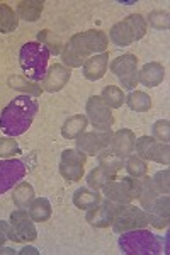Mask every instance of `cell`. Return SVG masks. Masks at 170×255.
<instances>
[{"label": "cell", "mask_w": 170, "mask_h": 255, "mask_svg": "<svg viewBox=\"0 0 170 255\" xmlns=\"http://www.w3.org/2000/svg\"><path fill=\"white\" fill-rule=\"evenodd\" d=\"M148 225L150 223L145 209H140L133 204H116L113 225H111L116 233L121 235L124 232H131L136 228H147Z\"/></svg>", "instance_id": "8992f818"}, {"label": "cell", "mask_w": 170, "mask_h": 255, "mask_svg": "<svg viewBox=\"0 0 170 255\" xmlns=\"http://www.w3.org/2000/svg\"><path fill=\"white\" fill-rule=\"evenodd\" d=\"M101 99L109 106L111 109H118L124 104L126 96H124L123 90L119 87H116V85H107V87H104V90H102Z\"/></svg>", "instance_id": "4dcf8cb0"}, {"label": "cell", "mask_w": 170, "mask_h": 255, "mask_svg": "<svg viewBox=\"0 0 170 255\" xmlns=\"http://www.w3.org/2000/svg\"><path fill=\"white\" fill-rule=\"evenodd\" d=\"M147 34V20L140 14H131L121 22H116L109 31V38L116 46H130L135 41H140Z\"/></svg>", "instance_id": "5b68a950"}, {"label": "cell", "mask_w": 170, "mask_h": 255, "mask_svg": "<svg viewBox=\"0 0 170 255\" xmlns=\"http://www.w3.org/2000/svg\"><path fill=\"white\" fill-rule=\"evenodd\" d=\"M142 179L143 180H140V182H142V189H140L138 199H140V204H142V208L145 209V211H147V209L153 204V201L159 197V192H157V189L153 187L152 177L145 175V177H142Z\"/></svg>", "instance_id": "f546056e"}, {"label": "cell", "mask_w": 170, "mask_h": 255, "mask_svg": "<svg viewBox=\"0 0 170 255\" xmlns=\"http://www.w3.org/2000/svg\"><path fill=\"white\" fill-rule=\"evenodd\" d=\"M89 125V119L85 114H75L68 118L61 126V136L65 139H77L82 133H85V128Z\"/></svg>", "instance_id": "44dd1931"}, {"label": "cell", "mask_w": 170, "mask_h": 255, "mask_svg": "<svg viewBox=\"0 0 170 255\" xmlns=\"http://www.w3.org/2000/svg\"><path fill=\"white\" fill-rule=\"evenodd\" d=\"M7 240H12V242H15V244H22L19 235L15 233L14 226L10 223H7V221H0V247L5 244Z\"/></svg>", "instance_id": "f35d334b"}, {"label": "cell", "mask_w": 170, "mask_h": 255, "mask_svg": "<svg viewBox=\"0 0 170 255\" xmlns=\"http://www.w3.org/2000/svg\"><path fill=\"white\" fill-rule=\"evenodd\" d=\"M44 9L43 0H22L17 3V15L27 22H36Z\"/></svg>", "instance_id": "603a6c76"}, {"label": "cell", "mask_w": 170, "mask_h": 255, "mask_svg": "<svg viewBox=\"0 0 170 255\" xmlns=\"http://www.w3.org/2000/svg\"><path fill=\"white\" fill-rule=\"evenodd\" d=\"M107 65H109V55L101 53V55H94L87 58L82 65V72L87 80H101L107 72Z\"/></svg>", "instance_id": "d6986e66"}, {"label": "cell", "mask_w": 170, "mask_h": 255, "mask_svg": "<svg viewBox=\"0 0 170 255\" xmlns=\"http://www.w3.org/2000/svg\"><path fill=\"white\" fill-rule=\"evenodd\" d=\"M0 254H10V255H14V250L9 249V247H0Z\"/></svg>", "instance_id": "60d3db41"}, {"label": "cell", "mask_w": 170, "mask_h": 255, "mask_svg": "<svg viewBox=\"0 0 170 255\" xmlns=\"http://www.w3.org/2000/svg\"><path fill=\"white\" fill-rule=\"evenodd\" d=\"M135 150L140 158L153 160V162L169 165L170 162V146L169 143H160L153 136H142L136 139Z\"/></svg>", "instance_id": "8fae6325"}, {"label": "cell", "mask_w": 170, "mask_h": 255, "mask_svg": "<svg viewBox=\"0 0 170 255\" xmlns=\"http://www.w3.org/2000/svg\"><path fill=\"white\" fill-rule=\"evenodd\" d=\"M136 134L131 129H119L113 133V139H111L109 150L113 151L118 158L126 160L135 151Z\"/></svg>", "instance_id": "e0dca14e"}, {"label": "cell", "mask_w": 170, "mask_h": 255, "mask_svg": "<svg viewBox=\"0 0 170 255\" xmlns=\"http://www.w3.org/2000/svg\"><path fill=\"white\" fill-rule=\"evenodd\" d=\"M152 182H153V187L157 189L159 194H164V196H169L170 192V172L169 170H160L157 172L155 175L152 177Z\"/></svg>", "instance_id": "e575fe53"}, {"label": "cell", "mask_w": 170, "mask_h": 255, "mask_svg": "<svg viewBox=\"0 0 170 255\" xmlns=\"http://www.w3.org/2000/svg\"><path fill=\"white\" fill-rule=\"evenodd\" d=\"M10 225L14 226L15 233L19 235L20 242H34L38 238V230L34 226V221L31 220L26 209H15L10 215Z\"/></svg>", "instance_id": "5bb4252c"}, {"label": "cell", "mask_w": 170, "mask_h": 255, "mask_svg": "<svg viewBox=\"0 0 170 255\" xmlns=\"http://www.w3.org/2000/svg\"><path fill=\"white\" fill-rule=\"evenodd\" d=\"M153 138L160 143L170 141V123L169 119H160L153 125Z\"/></svg>", "instance_id": "8d00e7d4"}, {"label": "cell", "mask_w": 170, "mask_h": 255, "mask_svg": "<svg viewBox=\"0 0 170 255\" xmlns=\"http://www.w3.org/2000/svg\"><path fill=\"white\" fill-rule=\"evenodd\" d=\"M148 223L157 230L167 228L170 223V199L169 196H159L150 208L147 209Z\"/></svg>", "instance_id": "2e32d148"}, {"label": "cell", "mask_w": 170, "mask_h": 255, "mask_svg": "<svg viewBox=\"0 0 170 255\" xmlns=\"http://www.w3.org/2000/svg\"><path fill=\"white\" fill-rule=\"evenodd\" d=\"M70 77H72V72H70V68H66L65 65L61 63H55L53 67H49V70L46 72V75H44L43 79V90H46V92H60L61 89L65 87L66 84H68Z\"/></svg>", "instance_id": "ac0fdd59"}, {"label": "cell", "mask_w": 170, "mask_h": 255, "mask_svg": "<svg viewBox=\"0 0 170 255\" xmlns=\"http://www.w3.org/2000/svg\"><path fill=\"white\" fill-rule=\"evenodd\" d=\"M124 102L128 104V108L136 113H147L152 108V99L147 92L142 90H131L130 96L124 99Z\"/></svg>", "instance_id": "4316f807"}, {"label": "cell", "mask_w": 170, "mask_h": 255, "mask_svg": "<svg viewBox=\"0 0 170 255\" xmlns=\"http://www.w3.org/2000/svg\"><path fill=\"white\" fill-rule=\"evenodd\" d=\"M114 209H116V203H113V201L109 199L101 201L97 206L87 209L85 220L92 226H95V228H109L113 225Z\"/></svg>", "instance_id": "9a60e30c"}, {"label": "cell", "mask_w": 170, "mask_h": 255, "mask_svg": "<svg viewBox=\"0 0 170 255\" xmlns=\"http://www.w3.org/2000/svg\"><path fill=\"white\" fill-rule=\"evenodd\" d=\"M101 201H102L101 194L89 187H80L73 192V204H75L78 209H85L87 211V209L97 206Z\"/></svg>", "instance_id": "7402d4cb"}, {"label": "cell", "mask_w": 170, "mask_h": 255, "mask_svg": "<svg viewBox=\"0 0 170 255\" xmlns=\"http://www.w3.org/2000/svg\"><path fill=\"white\" fill-rule=\"evenodd\" d=\"M87 157L80 153L78 150H65L60 158V174L68 182H78L84 177V167H85Z\"/></svg>", "instance_id": "7c38bea8"}, {"label": "cell", "mask_w": 170, "mask_h": 255, "mask_svg": "<svg viewBox=\"0 0 170 255\" xmlns=\"http://www.w3.org/2000/svg\"><path fill=\"white\" fill-rule=\"evenodd\" d=\"M97 158H99V167H101L106 174H109L111 177H114L124 167V160L116 157L109 148L102 151V153H99Z\"/></svg>", "instance_id": "484cf974"}, {"label": "cell", "mask_w": 170, "mask_h": 255, "mask_svg": "<svg viewBox=\"0 0 170 255\" xmlns=\"http://www.w3.org/2000/svg\"><path fill=\"white\" fill-rule=\"evenodd\" d=\"M148 22L155 29H169L170 20H169V12L167 10H153L148 15Z\"/></svg>", "instance_id": "74e56055"}, {"label": "cell", "mask_w": 170, "mask_h": 255, "mask_svg": "<svg viewBox=\"0 0 170 255\" xmlns=\"http://www.w3.org/2000/svg\"><path fill=\"white\" fill-rule=\"evenodd\" d=\"M20 153V148L17 145V141H14L12 136L0 138V157L2 158H12L14 155Z\"/></svg>", "instance_id": "d590c367"}, {"label": "cell", "mask_w": 170, "mask_h": 255, "mask_svg": "<svg viewBox=\"0 0 170 255\" xmlns=\"http://www.w3.org/2000/svg\"><path fill=\"white\" fill-rule=\"evenodd\" d=\"M38 114V102L29 96H19L0 113V129L7 136H19L26 133Z\"/></svg>", "instance_id": "7a4b0ae2"}, {"label": "cell", "mask_w": 170, "mask_h": 255, "mask_svg": "<svg viewBox=\"0 0 170 255\" xmlns=\"http://www.w3.org/2000/svg\"><path fill=\"white\" fill-rule=\"evenodd\" d=\"M119 247L128 255H150L162 252V242L145 228H136L131 232L121 233Z\"/></svg>", "instance_id": "277c9868"}, {"label": "cell", "mask_w": 170, "mask_h": 255, "mask_svg": "<svg viewBox=\"0 0 170 255\" xmlns=\"http://www.w3.org/2000/svg\"><path fill=\"white\" fill-rule=\"evenodd\" d=\"M48 60H49L48 49L41 43H38V41H29V43H26L20 48L19 63L27 79L34 82L43 80L44 75H46Z\"/></svg>", "instance_id": "3957f363"}, {"label": "cell", "mask_w": 170, "mask_h": 255, "mask_svg": "<svg viewBox=\"0 0 170 255\" xmlns=\"http://www.w3.org/2000/svg\"><path fill=\"white\" fill-rule=\"evenodd\" d=\"M19 26L17 14L14 12L10 5L7 3H0V32L7 34V32H14Z\"/></svg>", "instance_id": "83f0119b"}, {"label": "cell", "mask_w": 170, "mask_h": 255, "mask_svg": "<svg viewBox=\"0 0 170 255\" xmlns=\"http://www.w3.org/2000/svg\"><path fill=\"white\" fill-rule=\"evenodd\" d=\"M12 201H14L17 209H27L32 201H34V187L29 182H17L14 186Z\"/></svg>", "instance_id": "cb8c5ba5"}, {"label": "cell", "mask_w": 170, "mask_h": 255, "mask_svg": "<svg viewBox=\"0 0 170 255\" xmlns=\"http://www.w3.org/2000/svg\"><path fill=\"white\" fill-rule=\"evenodd\" d=\"M138 73H140V82H142L143 85H147V87H157V85H160L165 79L164 65L157 63V61L147 63Z\"/></svg>", "instance_id": "ffe728a7"}, {"label": "cell", "mask_w": 170, "mask_h": 255, "mask_svg": "<svg viewBox=\"0 0 170 255\" xmlns=\"http://www.w3.org/2000/svg\"><path fill=\"white\" fill-rule=\"evenodd\" d=\"M113 179H114V177L106 174L101 167H95V168L90 170V174L87 175V186H89V189H92V191H101V189Z\"/></svg>", "instance_id": "d6a6232c"}, {"label": "cell", "mask_w": 170, "mask_h": 255, "mask_svg": "<svg viewBox=\"0 0 170 255\" xmlns=\"http://www.w3.org/2000/svg\"><path fill=\"white\" fill-rule=\"evenodd\" d=\"M27 172V167L24 165L22 160L9 158V160H0V196L3 192L10 191L17 182L24 179Z\"/></svg>", "instance_id": "4fadbf2b"}, {"label": "cell", "mask_w": 170, "mask_h": 255, "mask_svg": "<svg viewBox=\"0 0 170 255\" xmlns=\"http://www.w3.org/2000/svg\"><path fill=\"white\" fill-rule=\"evenodd\" d=\"M9 85L12 89L24 90V92H27V96H34V97H38L41 94V90H43L41 87H38L36 84H32V82H26L24 77H10Z\"/></svg>", "instance_id": "836d02e7"}, {"label": "cell", "mask_w": 170, "mask_h": 255, "mask_svg": "<svg viewBox=\"0 0 170 255\" xmlns=\"http://www.w3.org/2000/svg\"><path fill=\"white\" fill-rule=\"evenodd\" d=\"M140 189H142V182L135 177H123L119 180H109L104 187L106 199L113 201L116 204H131L135 199H138Z\"/></svg>", "instance_id": "52a82bcc"}, {"label": "cell", "mask_w": 170, "mask_h": 255, "mask_svg": "<svg viewBox=\"0 0 170 255\" xmlns=\"http://www.w3.org/2000/svg\"><path fill=\"white\" fill-rule=\"evenodd\" d=\"M85 114L90 125L97 131H109L114 125V116L111 113V108L102 101L101 96H92L87 101Z\"/></svg>", "instance_id": "9c48e42d"}, {"label": "cell", "mask_w": 170, "mask_h": 255, "mask_svg": "<svg viewBox=\"0 0 170 255\" xmlns=\"http://www.w3.org/2000/svg\"><path fill=\"white\" fill-rule=\"evenodd\" d=\"M113 139V131H89V133H82L77 138V150L84 153L85 157H97L107 150Z\"/></svg>", "instance_id": "30bf717a"}, {"label": "cell", "mask_w": 170, "mask_h": 255, "mask_svg": "<svg viewBox=\"0 0 170 255\" xmlns=\"http://www.w3.org/2000/svg\"><path fill=\"white\" fill-rule=\"evenodd\" d=\"M107 46H109V38L106 32L99 29L78 32V34L72 36L68 44L63 46L61 60L66 68H78L84 65L87 58H90V55L106 53Z\"/></svg>", "instance_id": "6da1fadb"}, {"label": "cell", "mask_w": 170, "mask_h": 255, "mask_svg": "<svg viewBox=\"0 0 170 255\" xmlns=\"http://www.w3.org/2000/svg\"><path fill=\"white\" fill-rule=\"evenodd\" d=\"M24 254H38V250L32 249V247H27V249L20 250V255H24Z\"/></svg>", "instance_id": "ab89813d"}, {"label": "cell", "mask_w": 170, "mask_h": 255, "mask_svg": "<svg viewBox=\"0 0 170 255\" xmlns=\"http://www.w3.org/2000/svg\"><path fill=\"white\" fill-rule=\"evenodd\" d=\"M111 72L121 82V87L126 90H135L140 82L138 73V58L135 55H123L111 61Z\"/></svg>", "instance_id": "ba28073f"}, {"label": "cell", "mask_w": 170, "mask_h": 255, "mask_svg": "<svg viewBox=\"0 0 170 255\" xmlns=\"http://www.w3.org/2000/svg\"><path fill=\"white\" fill-rule=\"evenodd\" d=\"M38 43H41L48 49L49 55H60L61 48H63V43H61L60 36L49 29H43L38 32Z\"/></svg>", "instance_id": "f1b7e54d"}, {"label": "cell", "mask_w": 170, "mask_h": 255, "mask_svg": "<svg viewBox=\"0 0 170 255\" xmlns=\"http://www.w3.org/2000/svg\"><path fill=\"white\" fill-rule=\"evenodd\" d=\"M29 216L34 223H44L51 218V204L46 197H38L29 206Z\"/></svg>", "instance_id": "d4e9b609"}, {"label": "cell", "mask_w": 170, "mask_h": 255, "mask_svg": "<svg viewBox=\"0 0 170 255\" xmlns=\"http://www.w3.org/2000/svg\"><path fill=\"white\" fill-rule=\"evenodd\" d=\"M124 167H126V170H128V175L135 177V179H142V177L147 175V170H148L147 160L140 158L138 155H130V157L126 158Z\"/></svg>", "instance_id": "1f68e13d"}]
</instances>
